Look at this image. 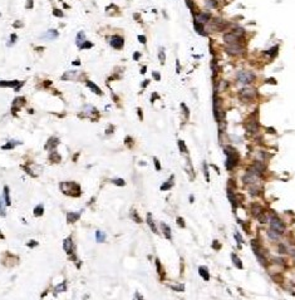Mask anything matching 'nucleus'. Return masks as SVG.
Listing matches in <instances>:
<instances>
[{"mask_svg":"<svg viewBox=\"0 0 295 300\" xmlns=\"http://www.w3.org/2000/svg\"><path fill=\"white\" fill-rule=\"evenodd\" d=\"M181 108H182L183 110H185V114H186V117H188V116H190V110L187 109L186 104H183V103H182V104H181Z\"/></svg>","mask_w":295,"mask_h":300,"instance_id":"09e8293b","label":"nucleus"},{"mask_svg":"<svg viewBox=\"0 0 295 300\" xmlns=\"http://www.w3.org/2000/svg\"><path fill=\"white\" fill-rule=\"evenodd\" d=\"M4 200H5V205H10V197H9V187L8 186H5L4 187Z\"/></svg>","mask_w":295,"mask_h":300,"instance_id":"c85d7f7f","label":"nucleus"},{"mask_svg":"<svg viewBox=\"0 0 295 300\" xmlns=\"http://www.w3.org/2000/svg\"><path fill=\"white\" fill-rule=\"evenodd\" d=\"M132 217H133V220H135L136 222H138V224L141 222V217H139V216H137L135 211H132Z\"/></svg>","mask_w":295,"mask_h":300,"instance_id":"de8ad7c7","label":"nucleus"},{"mask_svg":"<svg viewBox=\"0 0 295 300\" xmlns=\"http://www.w3.org/2000/svg\"><path fill=\"white\" fill-rule=\"evenodd\" d=\"M20 142H17V141H10V142H8L6 144H4L1 148L3 150H11V148H14L17 144H19Z\"/></svg>","mask_w":295,"mask_h":300,"instance_id":"bb28decb","label":"nucleus"},{"mask_svg":"<svg viewBox=\"0 0 295 300\" xmlns=\"http://www.w3.org/2000/svg\"><path fill=\"white\" fill-rule=\"evenodd\" d=\"M43 212H44L43 205H39V206H37L35 208H34V215H35V216H42Z\"/></svg>","mask_w":295,"mask_h":300,"instance_id":"2f4dec72","label":"nucleus"},{"mask_svg":"<svg viewBox=\"0 0 295 300\" xmlns=\"http://www.w3.org/2000/svg\"><path fill=\"white\" fill-rule=\"evenodd\" d=\"M137 113H138V116H139V119H141V121H142V119H143V114H142V109H141V108H138V109H137Z\"/></svg>","mask_w":295,"mask_h":300,"instance_id":"bf43d9fd","label":"nucleus"},{"mask_svg":"<svg viewBox=\"0 0 295 300\" xmlns=\"http://www.w3.org/2000/svg\"><path fill=\"white\" fill-rule=\"evenodd\" d=\"M15 40H17V35H15V34H11V37H10V42H11V43H15Z\"/></svg>","mask_w":295,"mask_h":300,"instance_id":"052dcab7","label":"nucleus"},{"mask_svg":"<svg viewBox=\"0 0 295 300\" xmlns=\"http://www.w3.org/2000/svg\"><path fill=\"white\" fill-rule=\"evenodd\" d=\"M178 148H180V151L182 153H187V147H186V144H185V142H183L182 140H178Z\"/></svg>","mask_w":295,"mask_h":300,"instance_id":"473e14b6","label":"nucleus"},{"mask_svg":"<svg viewBox=\"0 0 295 300\" xmlns=\"http://www.w3.org/2000/svg\"><path fill=\"white\" fill-rule=\"evenodd\" d=\"M65 290H67V284L62 283V284H59V285L55 288V293H64Z\"/></svg>","mask_w":295,"mask_h":300,"instance_id":"c9c22d12","label":"nucleus"},{"mask_svg":"<svg viewBox=\"0 0 295 300\" xmlns=\"http://www.w3.org/2000/svg\"><path fill=\"white\" fill-rule=\"evenodd\" d=\"M53 14H54L55 17H59V18H63V17H64V14H63L62 10H59V9H54V10H53Z\"/></svg>","mask_w":295,"mask_h":300,"instance_id":"a18cd8bd","label":"nucleus"},{"mask_svg":"<svg viewBox=\"0 0 295 300\" xmlns=\"http://www.w3.org/2000/svg\"><path fill=\"white\" fill-rule=\"evenodd\" d=\"M226 53L229 55H232V57H237V55H241L244 53V44L242 43H239V44H231V45H226Z\"/></svg>","mask_w":295,"mask_h":300,"instance_id":"0eeeda50","label":"nucleus"},{"mask_svg":"<svg viewBox=\"0 0 295 300\" xmlns=\"http://www.w3.org/2000/svg\"><path fill=\"white\" fill-rule=\"evenodd\" d=\"M109 44L112 48L115 49H122L123 45H125V39H123L121 35H113L109 39Z\"/></svg>","mask_w":295,"mask_h":300,"instance_id":"1a4fd4ad","label":"nucleus"},{"mask_svg":"<svg viewBox=\"0 0 295 300\" xmlns=\"http://www.w3.org/2000/svg\"><path fill=\"white\" fill-rule=\"evenodd\" d=\"M4 198L0 196V214L1 215H5V208H4Z\"/></svg>","mask_w":295,"mask_h":300,"instance_id":"a19ab883","label":"nucleus"},{"mask_svg":"<svg viewBox=\"0 0 295 300\" xmlns=\"http://www.w3.org/2000/svg\"><path fill=\"white\" fill-rule=\"evenodd\" d=\"M58 143H59V140H58V138H55V137H50L49 140H48V143L45 144V150H48V151H53L57 146H58Z\"/></svg>","mask_w":295,"mask_h":300,"instance_id":"4468645a","label":"nucleus"},{"mask_svg":"<svg viewBox=\"0 0 295 300\" xmlns=\"http://www.w3.org/2000/svg\"><path fill=\"white\" fill-rule=\"evenodd\" d=\"M75 40H77V42H75V43H77V45H78V47H81L82 44H83V43L85 42L84 31H78V34H77V39H75Z\"/></svg>","mask_w":295,"mask_h":300,"instance_id":"412c9836","label":"nucleus"},{"mask_svg":"<svg viewBox=\"0 0 295 300\" xmlns=\"http://www.w3.org/2000/svg\"><path fill=\"white\" fill-rule=\"evenodd\" d=\"M186 5L190 8V10H191L192 15H193V17H195V14H196V11H195L196 6H195V3H193V0H186Z\"/></svg>","mask_w":295,"mask_h":300,"instance_id":"c756f323","label":"nucleus"},{"mask_svg":"<svg viewBox=\"0 0 295 300\" xmlns=\"http://www.w3.org/2000/svg\"><path fill=\"white\" fill-rule=\"evenodd\" d=\"M59 35V33H58V30H55V29H50L48 31H45V33L42 35L43 39H48V40H53V39H55V38H58Z\"/></svg>","mask_w":295,"mask_h":300,"instance_id":"ddd939ff","label":"nucleus"},{"mask_svg":"<svg viewBox=\"0 0 295 300\" xmlns=\"http://www.w3.org/2000/svg\"><path fill=\"white\" fill-rule=\"evenodd\" d=\"M251 212H252L254 216L258 217L260 214H262L261 212V207H260L259 205H252V206H251Z\"/></svg>","mask_w":295,"mask_h":300,"instance_id":"a878e982","label":"nucleus"},{"mask_svg":"<svg viewBox=\"0 0 295 300\" xmlns=\"http://www.w3.org/2000/svg\"><path fill=\"white\" fill-rule=\"evenodd\" d=\"M235 239L237 240V241H239V244H242V242H244V241H242V237H241L240 233H237V232L235 233Z\"/></svg>","mask_w":295,"mask_h":300,"instance_id":"603ef678","label":"nucleus"},{"mask_svg":"<svg viewBox=\"0 0 295 300\" xmlns=\"http://www.w3.org/2000/svg\"><path fill=\"white\" fill-rule=\"evenodd\" d=\"M205 5L208 9H216L218 6V1L217 0H205Z\"/></svg>","mask_w":295,"mask_h":300,"instance_id":"4be33fe9","label":"nucleus"},{"mask_svg":"<svg viewBox=\"0 0 295 300\" xmlns=\"http://www.w3.org/2000/svg\"><path fill=\"white\" fill-rule=\"evenodd\" d=\"M278 52H279V47H278V45H275V47H272V48H271L270 50H269L268 54H270L271 58H275V57H276V54H278Z\"/></svg>","mask_w":295,"mask_h":300,"instance_id":"f704fd0d","label":"nucleus"},{"mask_svg":"<svg viewBox=\"0 0 295 300\" xmlns=\"http://www.w3.org/2000/svg\"><path fill=\"white\" fill-rule=\"evenodd\" d=\"M256 79V75L254 72L251 71H239L236 73V80L237 83L244 84V86H247V84L254 83Z\"/></svg>","mask_w":295,"mask_h":300,"instance_id":"f257e3e1","label":"nucleus"},{"mask_svg":"<svg viewBox=\"0 0 295 300\" xmlns=\"http://www.w3.org/2000/svg\"><path fill=\"white\" fill-rule=\"evenodd\" d=\"M198 274L202 276V279H204L205 281H208V280H210V275H208L207 269H206V267L200 266V267H198Z\"/></svg>","mask_w":295,"mask_h":300,"instance_id":"6ab92c4d","label":"nucleus"},{"mask_svg":"<svg viewBox=\"0 0 295 300\" xmlns=\"http://www.w3.org/2000/svg\"><path fill=\"white\" fill-rule=\"evenodd\" d=\"M146 69H147L146 67H142V69H141V73H142V74H145V73H146Z\"/></svg>","mask_w":295,"mask_h":300,"instance_id":"774afa93","label":"nucleus"},{"mask_svg":"<svg viewBox=\"0 0 295 300\" xmlns=\"http://www.w3.org/2000/svg\"><path fill=\"white\" fill-rule=\"evenodd\" d=\"M193 18H195L193 20H196V21H198V23L205 25L206 23L210 21L211 13L210 11H200V13H197V14H195V17H193Z\"/></svg>","mask_w":295,"mask_h":300,"instance_id":"6e6552de","label":"nucleus"},{"mask_svg":"<svg viewBox=\"0 0 295 300\" xmlns=\"http://www.w3.org/2000/svg\"><path fill=\"white\" fill-rule=\"evenodd\" d=\"M231 259H232V261H234V265H235L236 267H239V269H242V263H241V260H240V259L236 256L235 254H232V255H231Z\"/></svg>","mask_w":295,"mask_h":300,"instance_id":"393cba45","label":"nucleus"},{"mask_svg":"<svg viewBox=\"0 0 295 300\" xmlns=\"http://www.w3.org/2000/svg\"><path fill=\"white\" fill-rule=\"evenodd\" d=\"M224 42L226 45H231V44H239L242 43V35L234 33V31H229L224 35Z\"/></svg>","mask_w":295,"mask_h":300,"instance_id":"39448f33","label":"nucleus"},{"mask_svg":"<svg viewBox=\"0 0 295 300\" xmlns=\"http://www.w3.org/2000/svg\"><path fill=\"white\" fill-rule=\"evenodd\" d=\"M227 197H229V200L231 201V204H232V206L234 207H236V197H235V195L232 194V191L230 190H227Z\"/></svg>","mask_w":295,"mask_h":300,"instance_id":"cd10ccee","label":"nucleus"},{"mask_svg":"<svg viewBox=\"0 0 295 300\" xmlns=\"http://www.w3.org/2000/svg\"><path fill=\"white\" fill-rule=\"evenodd\" d=\"M268 233H269V236H270L271 239H274V240H278L279 237H280V233L276 232V231H274V230H271V229H270V231H269Z\"/></svg>","mask_w":295,"mask_h":300,"instance_id":"e433bc0d","label":"nucleus"},{"mask_svg":"<svg viewBox=\"0 0 295 300\" xmlns=\"http://www.w3.org/2000/svg\"><path fill=\"white\" fill-rule=\"evenodd\" d=\"M147 222H148V225L151 226L152 231H153L154 233H158V231H157V229H156V226H154V222H153V220H152V215H151L150 212L147 214Z\"/></svg>","mask_w":295,"mask_h":300,"instance_id":"5701e85b","label":"nucleus"},{"mask_svg":"<svg viewBox=\"0 0 295 300\" xmlns=\"http://www.w3.org/2000/svg\"><path fill=\"white\" fill-rule=\"evenodd\" d=\"M27 8H28V9H33V8H34L33 0H27Z\"/></svg>","mask_w":295,"mask_h":300,"instance_id":"8fccbe9b","label":"nucleus"},{"mask_svg":"<svg viewBox=\"0 0 295 300\" xmlns=\"http://www.w3.org/2000/svg\"><path fill=\"white\" fill-rule=\"evenodd\" d=\"M158 58H160L161 64H164V62H166V54H164V49L163 48H160V52H158Z\"/></svg>","mask_w":295,"mask_h":300,"instance_id":"7c9ffc66","label":"nucleus"},{"mask_svg":"<svg viewBox=\"0 0 295 300\" xmlns=\"http://www.w3.org/2000/svg\"><path fill=\"white\" fill-rule=\"evenodd\" d=\"M23 82H19V80H0V87L3 88H15V90H18L19 86H21Z\"/></svg>","mask_w":295,"mask_h":300,"instance_id":"9b49d317","label":"nucleus"},{"mask_svg":"<svg viewBox=\"0 0 295 300\" xmlns=\"http://www.w3.org/2000/svg\"><path fill=\"white\" fill-rule=\"evenodd\" d=\"M96 239L98 242H103L104 240H106V235L102 232V231H97L96 232Z\"/></svg>","mask_w":295,"mask_h":300,"instance_id":"72a5a7b5","label":"nucleus"},{"mask_svg":"<svg viewBox=\"0 0 295 300\" xmlns=\"http://www.w3.org/2000/svg\"><path fill=\"white\" fill-rule=\"evenodd\" d=\"M137 38H138V40H139V42H141L142 44H146V40H147V39H146L145 35H138Z\"/></svg>","mask_w":295,"mask_h":300,"instance_id":"3c124183","label":"nucleus"},{"mask_svg":"<svg viewBox=\"0 0 295 300\" xmlns=\"http://www.w3.org/2000/svg\"><path fill=\"white\" fill-rule=\"evenodd\" d=\"M83 112H84V114L87 116L88 118H91V119H94V116H98L97 109L94 108L93 106H85Z\"/></svg>","mask_w":295,"mask_h":300,"instance_id":"f8f14e48","label":"nucleus"},{"mask_svg":"<svg viewBox=\"0 0 295 300\" xmlns=\"http://www.w3.org/2000/svg\"><path fill=\"white\" fill-rule=\"evenodd\" d=\"M171 288L176 291H183L185 290V285H171Z\"/></svg>","mask_w":295,"mask_h":300,"instance_id":"c03bdc74","label":"nucleus"},{"mask_svg":"<svg viewBox=\"0 0 295 300\" xmlns=\"http://www.w3.org/2000/svg\"><path fill=\"white\" fill-rule=\"evenodd\" d=\"M172 180H173V177L171 178V181H172ZM171 181H170V184H168V181H167V184H164V185L161 186V190L166 191V190H168V188H171V186H172V182H171Z\"/></svg>","mask_w":295,"mask_h":300,"instance_id":"79ce46f5","label":"nucleus"},{"mask_svg":"<svg viewBox=\"0 0 295 300\" xmlns=\"http://www.w3.org/2000/svg\"><path fill=\"white\" fill-rule=\"evenodd\" d=\"M60 190L64 194H69L72 196H79V186L75 182H62Z\"/></svg>","mask_w":295,"mask_h":300,"instance_id":"20e7f679","label":"nucleus"},{"mask_svg":"<svg viewBox=\"0 0 295 300\" xmlns=\"http://www.w3.org/2000/svg\"><path fill=\"white\" fill-rule=\"evenodd\" d=\"M176 62H177V63H176V71H177V73H178L180 69H181V68H180V62H178V59H177Z\"/></svg>","mask_w":295,"mask_h":300,"instance_id":"0e129e2a","label":"nucleus"},{"mask_svg":"<svg viewBox=\"0 0 295 300\" xmlns=\"http://www.w3.org/2000/svg\"><path fill=\"white\" fill-rule=\"evenodd\" d=\"M77 77H78V72L69 71V72H65V73L63 74L62 79L63 80H74V79H77Z\"/></svg>","mask_w":295,"mask_h":300,"instance_id":"2eb2a0df","label":"nucleus"},{"mask_svg":"<svg viewBox=\"0 0 295 300\" xmlns=\"http://www.w3.org/2000/svg\"><path fill=\"white\" fill-rule=\"evenodd\" d=\"M249 123H247V126H246V129L250 132V133H256V132L259 131V123H258V119L256 118H252V116L249 118V121H247Z\"/></svg>","mask_w":295,"mask_h":300,"instance_id":"9d476101","label":"nucleus"},{"mask_svg":"<svg viewBox=\"0 0 295 300\" xmlns=\"http://www.w3.org/2000/svg\"><path fill=\"white\" fill-rule=\"evenodd\" d=\"M153 161H154V167H156V170H158V171H160V170H161L160 161L157 160V157H153Z\"/></svg>","mask_w":295,"mask_h":300,"instance_id":"49530a36","label":"nucleus"},{"mask_svg":"<svg viewBox=\"0 0 295 300\" xmlns=\"http://www.w3.org/2000/svg\"><path fill=\"white\" fill-rule=\"evenodd\" d=\"M139 57H141V53L136 52L135 54H133V59H135V61H137V59H139Z\"/></svg>","mask_w":295,"mask_h":300,"instance_id":"13d9d810","label":"nucleus"},{"mask_svg":"<svg viewBox=\"0 0 295 300\" xmlns=\"http://www.w3.org/2000/svg\"><path fill=\"white\" fill-rule=\"evenodd\" d=\"M225 153L227 154L226 168H227V170H232L234 167L237 165V162H239V157H237L236 151L229 147V148H225Z\"/></svg>","mask_w":295,"mask_h":300,"instance_id":"7ed1b4c3","label":"nucleus"},{"mask_svg":"<svg viewBox=\"0 0 295 300\" xmlns=\"http://www.w3.org/2000/svg\"><path fill=\"white\" fill-rule=\"evenodd\" d=\"M112 182H113L115 185H118V186H125V185H126L125 180H122V178H115Z\"/></svg>","mask_w":295,"mask_h":300,"instance_id":"ea45409f","label":"nucleus"},{"mask_svg":"<svg viewBox=\"0 0 295 300\" xmlns=\"http://www.w3.org/2000/svg\"><path fill=\"white\" fill-rule=\"evenodd\" d=\"M14 27H15V28H18V27H23V24H21V23H14Z\"/></svg>","mask_w":295,"mask_h":300,"instance_id":"69168bd1","label":"nucleus"},{"mask_svg":"<svg viewBox=\"0 0 295 300\" xmlns=\"http://www.w3.org/2000/svg\"><path fill=\"white\" fill-rule=\"evenodd\" d=\"M63 247H64V251L67 254H72L73 252V242H72V239L68 237L64 240V244H63Z\"/></svg>","mask_w":295,"mask_h":300,"instance_id":"dca6fc26","label":"nucleus"},{"mask_svg":"<svg viewBox=\"0 0 295 300\" xmlns=\"http://www.w3.org/2000/svg\"><path fill=\"white\" fill-rule=\"evenodd\" d=\"M217 242H218L217 240H215V241H214V245H212V247H214L215 250H218V249H220V244H217Z\"/></svg>","mask_w":295,"mask_h":300,"instance_id":"6e6d98bb","label":"nucleus"},{"mask_svg":"<svg viewBox=\"0 0 295 300\" xmlns=\"http://www.w3.org/2000/svg\"><path fill=\"white\" fill-rule=\"evenodd\" d=\"M270 229L274 230V231H276V232H279L280 235H283L284 231H285V224L279 219V217L272 216L270 219Z\"/></svg>","mask_w":295,"mask_h":300,"instance_id":"423d86ee","label":"nucleus"},{"mask_svg":"<svg viewBox=\"0 0 295 300\" xmlns=\"http://www.w3.org/2000/svg\"><path fill=\"white\" fill-rule=\"evenodd\" d=\"M161 227H162V231H163V233H164V236H166L167 239H171V229L168 226L166 225V224H161Z\"/></svg>","mask_w":295,"mask_h":300,"instance_id":"b1692460","label":"nucleus"},{"mask_svg":"<svg viewBox=\"0 0 295 300\" xmlns=\"http://www.w3.org/2000/svg\"><path fill=\"white\" fill-rule=\"evenodd\" d=\"M193 25H195V29H196V31H197L198 34H201V35H206L205 29H204V24H201V23H198V21L193 20Z\"/></svg>","mask_w":295,"mask_h":300,"instance_id":"aec40b11","label":"nucleus"},{"mask_svg":"<svg viewBox=\"0 0 295 300\" xmlns=\"http://www.w3.org/2000/svg\"><path fill=\"white\" fill-rule=\"evenodd\" d=\"M49 158H50L52 162H58V161H60V156H59V154H57V152H53L49 156Z\"/></svg>","mask_w":295,"mask_h":300,"instance_id":"4c0bfd02","label":"nucleus"},{"mask_svg":"<svg viewBox=\"0 0 295 300\" xmlns=\"http://www.w3.org/2000/svg\"><path fill=\"white\" fill-rule=\"evenodd\" d=\"M73 64H74V65H79V64H81V62H79V59H77V61L73 62Z\"/></svg>","mask_w":295,"mask_h":300,"instance_id":"338daca9","label":"nucleus"},{"mask_svg":"<svg viewBox=\"0 0 295 300\" xmlns=\"http://www.w3.org/2000/svg\"><path fill=\"white\" fill-rule=\"evenodd\" d=\"M177 224H180V226H181V227H185V222H183V219H182V217H178V219H177Z\"/></svg>","mask_w":295,"mask_h":300,"instance_id":"5fc2aeb1","label":"nucleus"},{"mask_svg":"<svg viewBox=\"0 0 295 300\" xmlns=\"http://www.w3.org/2000/svg\"><path fill=\"white\" fill-rule=\"evenodd\" d=\"M85 86H87L88 88H89V89H91L93 93H96V94H99V96H102V90H101L99 88H98V87L96 86V84L93 83V82H91V80H87V82H85Z\"/></svg>","mask_w":295,"mask_h":300,"instance_id":"f3484780","label":"nucleus"},{"mask_svg":"<svg viewBox=\"0 0 295 300\" xmlns=\"http://www.w3.org/2000/svg\"><path fill=\"white\" fill-rule=\"evenodd\" d=\"M237 96H239V98L241 100H244V102H251V100L256 99L258 92H256V89L252 87H244L239 90Z\"/></svg>","mask_w":295,"mask_h":300,"instance_id":"f03ea898","label":"nucleus"},{"mask_svg":"<svg viewBox=\"0 0 295 300\" xmlns=\"http://www.w3.org/2000/svg\"><path fill=\"white\" fill-rule=\"evenodd\" d=\"M152 75H153V78L156 80H160L161 79V75H160V73H157V72H153V73H152Z\"/></svg>","mask_w":295,"mask_h":300,"instance_id":"864d4df0","label":"nucleus"},{"mask_svg":"<svg viewBox=\"0 0 295 300\" xmlns=\"http://www.w3.org/2000/svg\"><path fill=\"white\" fill-rule=\"evenodd\" d=\"M28 245H29L30 247H34V246H37V245H38V242H37V241H30Z\"/></svg>","mask_w":295,"mask_h":300,"instance_id":"e2e57ef3","label":"nucleus"},{"mask_svg":"<svg viewBox=\"0 0 295 300\" xmlns=\"http://www.w3.org/2000/svg\"><path fill=\"white\" fill-rule=\"evenodd\" d=\"M148 84H150V80H147V79L143 80V83H142V88H146V87L148 86Z\"/></svg>","mask_w":295,"mask_h":300,"instance_id":"680f3d73","label":"nucleus"},{"mask_svg":"<svg viewBox=\"0 0 295 300\" xmlns=\"http://www.w3.org/2000/svg\"><path fill=\"white\" fill-rule=\"evenodd\" d=\"M79 217H81V212H68V215H67V221L68 222H75Z\"/></svg>","mask_w":295,"mask_h":300,"instance_id":"a211bd4d","label":"nucleus"},{"mask_svg":"<svg viewBox=\"0 0 295 300\" xmlns=\"http://www.w3.org/2000/svg\"><path fill=\"white\" fill-rule=\"evenodd\" d=\"M204 173H205V178L207 182H210V176H208V170H207V163L204 162Z\"/></svg>","mask_w":295,"mask_h":300,"instance_id":"58836bf2","label":"nucleus"},{"mask_svg":"<svg viewBox=\"0 0 295 300\" xmlns=\"http://www.w3.org/2000/svg\"><path fill=\"white\" fill-rule=\"evenodd\" d=\"M266 83H270V84H276V80L274 79V78H270V79H266Z\"/></svg>","mask_w":295,"mask_h":300,"instance_id":"4d7b16f0","label":"nucleus"},{"mask_svg":"<svg viewBox=\"0 0 295 300\" xmlns=\"http://www.w3.org/2000/svg\"><path fill=\"white\" fill-rule=\"evenodd\" d=\"M92 47H93V44H92L91 42H87V40H85V42L82 44L81 47H79V49H85V48H92Z\"/></svg>","mask_w":295,"mask_h":300,"instance_id":"37998d69","label":"nucleus"}]
</instances>
